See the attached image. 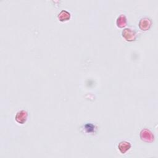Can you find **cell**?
<instances>
[{"label": "cell", "mask_w": 158, "mask_h": 158, "mask_svg": "<svg viewBox=\"0 0 158 158\" xmlns=\"http://www.w3.org/2000/svg\"><path fill=\"white\" fill-rule=\"evenodd\" d=\"M70 18V14L66 10H62L58 15V19L61 22L69 20Z\"/></svg>", "instance_id": "8992f818"}, {"label": "cell", "mask_w": 158, "mask_h": 158, "mask_svg": "<svg viewBox=\"0 0 158 158\" xmlns=\"http://www.w3.org/2000/svg\"><path fill=\"white\" fill-rule=\"evenodd\" d=\"M28 117V113L24 110L19 111L15 115V120L20 124H23L26 122Z\"/></svg>", "instance_id": "7a4b0ae2"}, {"label": "cell", "mask_w": 158, "mask_h": 158, "mask_svg": "<svg viewBox=\"0 0 158 158\" xmlns=\"http://www.w3.org/2000/svg\"><path fill=\"white\" fill-rule=\"evenodd\" d=\"M118 148L120 151L121 152V153L125 154L127 151H128L130 149L131 144L129 142L124 141L120 142L118 144Z\"/></svg>", "instance_id": "5b68a950"}, {"label": "cell", "mask_w": 158, "mask_h": 158, "mask_svg": "<svg viewBox=\"0 0 158 158\" xmlns=\"http://www.w3.org/2000/svg\"><path fill=\"white\" fill-rule=\"evenodd\" d=\"M122 36L127 41H131L135 40L136 33L131 29L126 28L122 31Z\"/></svg>", "instance_id": "3957f363"}, {"label": "cell", "mask_w": 158, "mask_h": 158, "mask_svg": "<svg viewBox=\"0 0 158 158\" xmlns=\"http://www.w3.org/2000/svg\"><path fill=\"white\" fill-rule=\"evenodd\" d=\"M140 137L141 139L145 142H152L154 141V138L152 133L148 129L141 130L140 133Z\"/></svg>", "instance_id": "6da1fadb"}, {"label": "cell", "mask_w": 158, "mask_h": 158, "mask_svg": "<svg viewBox=\"0 0 158 158\" xmlns=\"http://www.w3.org/2000/svg\"><path fill=\"white\" fill-rule=\"evenodd\" d=\"M151 25V21L148 19V18H144L142 19L139 23V28L144 31L148 30L149 29Z\"/></svg>", "instance_id": "277c9868"}, {"label": "cell", "mask_w": 158, "mask_h": 158, "mask_svg": "<svg viewBox=\"0 0 158 158\" xmlns=\"http://www.w3.org/2000/svg\"><path fill=\"white\" fill-rule=\"evenodd\" d=\"M117 25L120 28H123L127 24V19L124 15H120L117 20Z\"/></svg>", "instance_id": "52a82bcc"}]
</instances>
